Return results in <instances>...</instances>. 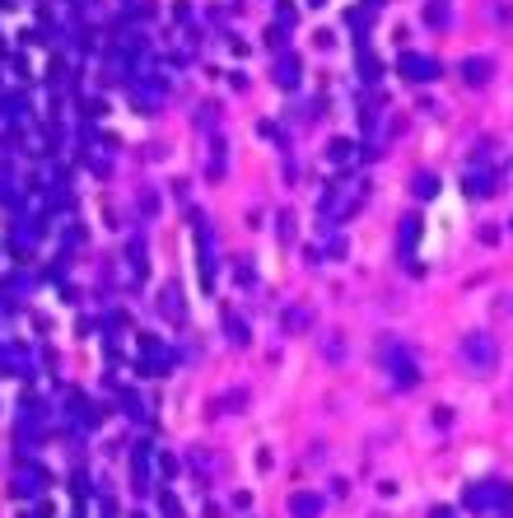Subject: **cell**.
<instances>
[{
    "label": "cell",
    "mask_w": 513,
    "mask_h": 518,
    "mask_svg": "<svg viewBox=\"0 0 513 518\" xmlns=\"http://www.w3.org/2000/svg\"><path fill=\"white\" fill-rule=\"evenodd\" d=\"M429 518H457V514H452L448 504H439V509H434V514H429Z\"/></svg>",
    "instance_id": "30bf717a"
},
{
    "label": "cell",
    "mask_w": 513,
    "mask_h": 518,
    "mask_svg": "<svg viewBox=\"0 0 513 518\" xmlns=\"http://www.w3.org/2000/svg\"><path fill=\"white\" fill-rule=\"evenodd\" d=\"M499 191V173H466V196H490Z\"/></svg>",
    "instance_id": "8992f818"
},
{
    "label": "cell",
    "mask_w": 513,
    "mask_h": 518,
    "mask_svg": "<svg viewBox=\"0 0 513 518\" xmlns=\"http://www.w3.org/2000/svg\"><path fill=\"white\" fill-rule=\"evenodd\" d=\"M416 234H420V220H416V215H406V224H402V252L416 248Z\"/></svg>",
    "instance_id": "9c48e42d"
},
{
    "label": "cell",
    "mask_w": 513,
    "mask_h": 518,
    "mask_svg": "<svg viewBox=\"0 0 513 518\" xmlns=\"http://www.w3.org/2000/svg\"><path fill=\"white\" fill-rule=\"evenodd\" d=\"M388 360H392V378H397V383H402V388H411V383H416V378H420L416 360H411V355H406L402 345H388Z\"/></svg>",
    "instance_id": "5b68a950"
},
{
    "label": "cell",
    "mask_w": 513,
    "mask_h": 518,
    "mask_svg": "<svg viewBox=\"0 0 513 518\" xmlns=\"http://www.w3.org/2000/svg\"><path fill=\"white\" fill-rule=\"evenodd\" d=\"M402 75L429 84V79H439V61H434V56H425V52H406V56H402Z\"/></svg>",
    "instance_id": "3957f363"
},
{
    "label": "cell",
    "mask_w": 513,
    "mask_h": 518,
    "mask_svg": "<svg viewBox=\"0 0 513 518\" xmlns=\"http://www.w3.org/2000/svg\"><path fill=\"white\" fill-rule=\"evenodd\" d=\"M457 355H462V364L471 369V374H490L499 360V345L490 331H466L462 341H457Z\"/></svg>",
    "instance_id": "7a4b0ae2"
},
{
    "label": "cell",
    "mask_w": 513,
    "mask_h": 518,
    "mask_svg": "<svg viewBox=\"0 0 513 518\" xmlns=\"http://www.w3.org/2000/svg\"><path fill=\"white\" fill-rule=\"evenodd\" d=\"M457 70H462V84L481 89V84H490V75H495V61H490V56H466Z\"/></svg>",
    "instance_id": "277c9868"
},
{
    "label": "cell",
    "mask_w": 513,
    "mask_h": 518,
    "mask_svg": "<svg viewBox=\"0 0 513 518\" xmlns=\"http://www.w3.org/2000/svg\"><path fill=\"white\" fill-rule=\"evenodd\" d=\"M466 509H481L490 518H513V486L509 481H481L466 490Z\"/></svg>",
    "instance_id": "6da1fadb"
},
{
    "label": "cell",
    "mask_w": 513,
    "mask_h": 518,
    "mask_svg": "<svg viewBox=\"0 0 513 518\" xmlns=\"http://www.w3.org/2000/svg\"><path fill=\"white\" fill-rule=\"evenodd\" d=\"M425 24L448 29V0H429V5H425Z\"/></svg>",
    "instance_id": "ba28073f"
},
{
    "label": "cell",
    "mask_w": 513,
    "mask_h": 518,
    "mask_svg": "<svg viewBox=\"0 0 513 518\" xmlns=\"http://www.w3.org/2000/svg\"><path fill=\"white\" fill-rule=\"evenodd\" d=\"M411 191H416L420 201H429V196H439V178L434 173H416V178H411Z\"/></svg>",
    "instance_id": "52a82bcc"
}]
</instances>
